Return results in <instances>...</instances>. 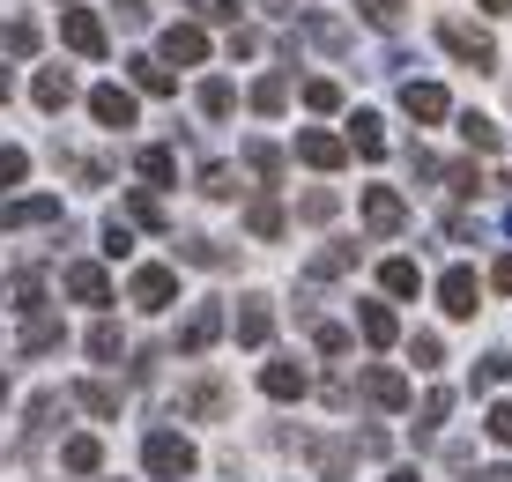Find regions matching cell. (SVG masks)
I'll return each mask as SVG.
<instances>
[{
	"label": "cell",
	"instance_id": "cell-41",
	"mask_svg": "<svg viewBox=\"0 0 512 482\" xmlns=\"http://www.w3.org/2000/svg\"><path fill=\"white\" fill-rule=\"evenodd\" d=\"M305 104H312V112H334V104H342V89H334V82H305Z\"/></svg>",
	"mask_w": 512,
	"mask_h": 482
},
{
	"label": "cell",
	"instance_id": "cell-37",
	"mask_svg": "<svg viewBox=\"0 0 512 482\" xmlns=\"http://www.w3.org/2000/svg\"><path fill=\"white\" fill-rule=\"evenodd\" d=\"M23 171H30V156H23V149H0V193L23 186Z\"/></svg>",
	"mask_w": 512,
	"mask_h": 482
},
{
	"label": "cell",
	"instance_id": "cell-23",
	"mask_svg": "<svg viewBox=\"0 0 512 482\" xmlns=\"http://www.w3.org/2000/svg\"><path fill=\"white\" fill-rule=\"evenodd\" d=\"M379 282H386V290H394V297H416V290H423L416 260H386V267H379Z\"/></svg>",
	"mask_w": 512,
	"mask_h": 482
},
{
	"label": "cell",
	"instance_id": "cell-32",
	"mask_svg": "<svg viewBox=\"0 0 512 482\" xmlns=\"http://www.w3.org/2000/svg\"><path fill=\"white\" fill-rule=\"evenodd\" d=\"M357 15L372 30H401V0H357Z\"/></svg>",
	"mask_w": 512,
	"mask_h": 482
},
{
	"label": "cell",
	"instance_id": "cell-4",
	"mask_svg": "<svg viewBox=\"0 0 512 482\" xmlns=\"http://www.w3.org/2000/svg\"><path fill=\"white\" fill-rule=\"evenodd\" d=\"M216 334H223V305H193L186 327H179V356H208Z\"/></svg>",
	"mask_w": 512,
	"mask_h": 482
},
{
	"label": "cell",
	"instance_id": "cell-34",
	"mask_svg": "<svg viewBox=\"0 0 512 482\" xmlns=\"http://www.w3.org/2000/svg\"><path fill=\"white\" fill-rule=\"evenodd\" d=\"M127 67H134V82L149 89V97H171V75H164L156 60H127Z\"/></svg>",
	"mask_w": 512,
	"mask_h": 482
},
{
	"label": "cell",
	"instance_id": "cell-43",
	"mask_svg": "<svg viewBox=\"0 0 512 482\" xmlns=\"http://www.w3.org/2000/svg\"><path fill=\"white\" fill-rule=\"evenodd\" d=\"M475 379H483V386H505V379H512V356H483V371H475Z\"/></svg>",
	"mask_w": 512,
	"mask_h": 482
},
{
	"label": "cell",
	"instance_id": "cell-25",
	"mask_svg": "<svg viewBox=\"0 0 512 482\" xmlns=\"http://www.w3.org/2000/svg\"><path fill=\"white\" fill-rule=\"evenodd\" d=\"M290 104V75H268V82H253V112H282Z\"/></svg>",
	"mask_w": 512,
	"mask_h": 482
},
{
	"label": "cell",
	"instance_id": "cell-18",
	"mask_svg": "<svg viewBox=\"0 0 512 482\" xmlns=\"http://www.w3.org/2000/svg\"><path fill=\"white\" fill-rule=\"evenodd\" d=\"M60 460H67V475H97V468H104V445H97V438H67Z\"/></svg>",
	"mask_w": 512,
	"mask_h": 482
},
{
	"label": "cell",
	"instance_id": "cell-8",
	"mask_svg": "<svg viewBox=\"0 0 512 482\" xmlns=\"http://www.w3.org/2000/svg\"><path fill=\"white\" fill-rule=\"evenodd\" d=\"M60 38L75 45L82 60H104V23H97L90 8H67V15H60Z\"/></svg>",
	"mask_w": 512,
	"mask_h": 482
},
{
	"label": "cell",
	"instance_id": "cell-21",
	"mask_svg": "<svg viewBox=\"0 0 512 482\" xmlns=\"http://www.w3.org/2000/svg\"><path fill=\"white\" fill-rule=\"evenodd\" d=\"M8 305H15V312H38V305H45V282L30 275V267H23V275H8Z\"/></svg>",
	"mask_w": 512,
	"mask_h": 482
},
{
	"label": "cell",
	"instance_id": "cell-46",
	"mask_svg": "<svg viewBox=\"0 0 512 482\" xmlns=\"http://www.w3.org/2000/svg\"><path fill=\"white\" fill-rule=\"evenodd\" d=\"M490 282H498V290H512V253H505L498 267H490Z\"/></svg>",
	"mask_w": 512,
	"mask_h": 482
},
{
	"label": "cell",
	"instance_id": "cell-14",
	"mask_svg": "<svg viewBox=\"0 0 512 482\" xmlns=\"http://www.w3.org/2000/svg\"><path fill=\"white\" fill-rule=\"evenodd\" d=\"M401 104H409V119H446V112H453L438 82H409V89H401Z\"/></svg>",
	"mask_w": 512,
	"mask_h": 482
},
{
	"label": "cell",
	"instance_id": "cell-33",
	"mask_svg": "<svg viewBox=\"0 0 512 482\" xmlns=\"http://www.w3.org/2000/svg\"><path fill=\"white\" fill-rule=\"evenodd\" d=\"M231 104H238L231 82H201V112H208V119H231Z\"/></svg>",
	"mask_w": 512,
	"mask_h": 482
},
{
	"label": "cell",
	"instance_id": "cell-44",
	"mask_svg": "<svg viewBox=\"0 0 512 482\" xmlns=\"http://www.w3.org/2000/svg\"><path fill=\"white\" fill-rule=\"evenodd\" d=\"M201 15L208 23H238V0H201Z\"/></svg>",
	"mask_w": 512,
	"mask_h": 482
},
{
	"label": "cell",
	"instance_id": "cell-51",
	"mask_svg": "<svg viewBox=\"0 0 512 482\" xmlns=\"http://www.w3.org/2000/svg\"><path fill=\"white\" fill-rule=\"evenodd\" d=\"M0 408H8V379H0Z\"/></svg>",
	"mask_w": 512,
	"mask_h": 482
},
{
	"label": "cell",
	"instance_id": "cell-13",
	"mask_svg": "<svg viewBox=\"0 0 512 482\" xmlns=\"http://www.w3.org/2000/svg\"><path fill=\"white\" fill-rule=\"evenodd\" d=\"M297 156H305L312 171H334V164L349 156V141H342V134H320V127H312V134H297Z\"/></svg>",
	"mask_w": 512,
	"mask_h": 482
},
{
	"label": "cell",
	"instance_id": "cell-49",
	"mask_svg": "<svg viewBox=\"0 0 512 482\" xmlns=\"http://www.w3.org/2000/svg\"><path fill=\"white\" fill-rule=\"evenodd\" d=\"M386 482H416V475H409V468H394V475H386Z\"/></svg>",
	"mask_w": 512,
	"mask_h": 482
},
{
	"label": "cell",
	"instance_id": "cell-27",
	"mask_svg": "<svg viewBox=\"0 0 512 482\" xmlns=\"http://www.w3.org/2000/svg\"><path fill=\"white\" fill-rule=\"evenodd\" d=\"M461 141H468V149H483V156H490V149H498V127H490L483 112H461Z\"/></svg>",
	"mask_w": 512,
	"mask_h": 482
},
{
	"label": "cell",
	"instance_id": "cell-48",
	"mask_svg": "<svg viewBox=\"0 0 512 482\" xmlns=\"http://www.w3.org/2000/svg\"><path fill=\"white\" fill-rule=\"evenodd\" d=\"M483 8H490V15H505V8H512V0H483Z\"/></svg>",
	"mask_w": 512,
	"mask_h": 482
},
{
	"label": "cell",
	"instance_id": "cell-7",
	"mask_svg": "<svg viewBox=\"0 0 512 482\" xmlns=\"http://www.w3.org/2000/svg\"><path fill=\"white\" fill-rule=\"evenodd\" d=\"M60 290L75 297V305H112V282H104V267H97V260H75V267L60 275Z\"/></svg>",
	"mask_w": 512,
	"mask_h": 482
},
{
	"label": "cell",
	"instance_id": "cell-19",
	"mask_svg": "<svg viewBox=\"0 0 512 482\" xmlns=\"http://www.w3.org/2000/svg\"><path fill=\"white\" fill-rule=\"evenodd\" d=\"M357 327H364V342H372V349H386V342L401 334V327H394V312H386V305H364V312H357Z\"/></svg>",
	"mask_w": 512,
	"mask_h": 482
},
{
	"label": "cell",
	"instance_id": "cell-52",
	"mask_svg": "<svg viewBox=\"0 0 512 482\" xmlns=\"http://www.w3.org/2000/svg\"><path fill=\"white\" fill-rule=\"evenodd\" d=\"M505 230H512V208H505Z\"/></svg>",
	"mask_w": 512,
	"mask_h": 482
},
{
	"label": "cell",
	"instance_id": "cell-15",
	"mask_svg": "<svg viewBox=\"0 0 512 482\" xmlns=\"http://www.w3.org/2000/svg\"><path fill=\"white\" fill-rule=\"evenodd\" d=\"M67 104H75V75H67V67H45L38 75V112H67Z\"/></svg>",
	"mask_w": 512,
	"mask_h": 482
},
{
	"label": "cell",
	"instance_id": "cell-12",
	"mask_svg": "<svg viewBox=\"0 0 512 482\" xmlns=\"http://www.w3.org/2000/svg\"><path fill=\"white\" fill-rule=\"evenodd\" d=\"M305 364H290V356H282V364H268V371H260V394H268V401H297V394H305Z\"/></svg>",
	"mask_w": 512,
	"mask_h": 482
},
{
	"label": "cell",
	"instance_id": "cell-22",
	"mask_svg": "<svg viewBox=\"0 0 512 482\" xmlns=\"http://www.w3.org/2000/svg\"><path fill=\"white\" fill-rule=\"evenodd\" d=\"M357 267V245H327L320 260H312V282H334V275H349Z\"/></svg>",
	"mask_w": 512,
	"mask_h": 482
},
{
	"label": "cell",
	"instance_id": "cell-42",
	"mask_svg": "<svg viewBox=\"0 0 512 482\" xmlns=\"http://www.w3.org/2000/svg\"><path fill=\"white\" fill-rule=\"evenodd\" d=\"M127 216H134V223H149V230H164V208H156L149 193H134V201H127Z\"/></svg>",
	"mask_w": 512,
	"mask_h": 482
},
{
	"label": "cell",
	"instance_id": "cell-11",
	"mask_svg": "<svg viewBox=\"0 0 512 482\" xmlns=\"http://www.w3.org/2000/svg\"><path fill=\"white\" fill-rule=\"evenodd\" d=\"M38 223H60V201L38 193V201H8L0 208V230H38Z\"/></svg>",
	"mask_w": 512,
	"mask_h": 482
},
{
	"label": "cell",
	"instance_id": "cell-5",
	"mask_svg": "<svg viewBox=\"0 0 512 482\" xmlns=\"http://www.w3.org/2000/svg\"><path fill=\"white\" fill-rule=\"evenodd\" d=\"M401 223H409V208H401L394 186H372V193H364V230H372V238H394Z\"/></svg>",
	"mask_w": 512,
	"mask_h": 482
},
{
	"label": "cell",
	"instance_id": "cell-39",
	"mask_svg": "<svg viewBox=\"0 0 512 482\" xmlns=\"http://www.w3.org/2000/svg\"><path fill=\"white\" fill-rule=\"evenodd\" d=\"M483 431L498 438V445H512V401H498V408H490V416H483Z\"/></svg>",
	"mask_w": 512,
	"mask_h": 482
},
{
	"label": "cell",
	"instance_id": "cell-40",
	"mask_svg": "<svg viewBox=\"0 0 512 482\" xmlns=\"http://www.w3.org/2000/svg\"><path fill=\"white\" fill-rule=\"evenodd\" d=\"M297 216H305V223H327V216H334V193H305V201H297Z\"/></svg>",
	"mask_w": 512,
	"mask_h": 482
},
{
	"label": "cell",
	"instance_id": "cell-35",
	"mask_svg": "<svg viewBox=\"0 0 512 482\" xmlns=\"http://www.w3.org/2000/svg\"><path fill=\"white\" fill-rule=\"evenodd\" d=\"M245 164H253V178H268V186L282 178V156L268 149V141H253V149H245Z\"/></svg>",
	"mask_w": 512,
	"mask_h": 482
},
{
	"label": "cell",
	"instance_id": "cell-17",
	"mask_svg": "<svg viewBox=\"0 0 512 482\" xmlns=\"http://www.w3.org/2000/svg\"><path fill=\"white\" fill-rule=\"evenodd\" d=\"M268 334H275V312L260 305V297H245V312H238V342H245V349H260Z\"/></svg>",
	"mask_w": 512,
	"mask_h": 482
},
{
	"label": "cell",
	"instance_id": "cell-1",
	"mask_svg": "<svg viewBox=\"0 0 512 482\" xmlns=\"http://www.w3.org/2000/svg\"><path fill=\"white\" fill-rule=\"evenodd\" d=\"M141 460H149V475H164V482L193 475V445H186L179 431H149V445H141Z\"/></svg>",
	"mask_w": 512,
	"mask_h": 482
},
{
	"label": "cell",
	"instance_id": "cell-45",
	"mask_svg": "<svg viewBox=\"0 0 512 482\" xmlns=\"http://www.w3.org/2000/svg\"><path fill=\"white\" fill-rule=\"evenodd\" d=\"M119 23L141 30V23H149V0H119Z\"/></svg>",
	"mask_w": 512,
	"mask_h": 482
},
{
	"label": "cell",
	"instance_id": "cell-30",
	"mask_svg": "<svg viewBox=\"0 0 512 482\" xmlns=\"http://www.w3.org/2000/svg\"><path fill=\"white\" fill-rule=\"evenodd\" d=\"M23 349H30V356L60 349V319H30V327H23Z\"/></svg>",
	"mask_w": 512,
	"mask_h": 482
},
{
	"label": "cell",
	"instance_id": "cell-26",
	"mask_svg": "<svg viewBox=\"0 0 512 482\" xmlns=\"http://www.w3.org/2000/svg\"><path fill=\"white\" fill-rule=\"evenodd\" d=\"M245 230H253V238H282V208L275 201H253V208H245Z\"/></svg>",
	"mask_w": 512,
	"mask_h": 482
},
{
	"label": "cell",
	"instance_id": "cell-36",
	"mask_svg": "<svg viewBox=\"0 0 512 482\" xmlns=\"http://www.w3.org/2000/svg\"><path fill=\"white\" fill-rule=\"evenodd\" d=\"M90 356H97V364H112V356H119V327H112V319L90 327Z\"/></svg>",
	"mask_w": 512,
	"mask_h": 482
},
{
	"label": "cell",
	"instance_id": "cell-31",
	"mask_svg": "<svg viewBox=\"0 0 512 482\" xmlns=\"http://www.w3.org/2000/svg\"><path fill=\"white\" fill-rule=\"evenodd\" d=\"M186 416H223V386H216V379H201V386L186 394Z\"/></svg>",
	"mask_w": 512,
	"mask_h": 482
},
{
	"label": "cell",
	"instance_id": "cell-28",
	"mask_svg": "<svg viewBox=\"0 0 512 482\" xmlns=\"http://www.w3.org/2000/svg\"><path fill=\"white\" fill-rule=\"evenodd\" d=\"M141 178H156V186H171V178H179V156H171V149H141Z\"/></svg>",
	"mask_w": 512,
	"mask_h": 482
},
{
	"label": "cell",
	"instance_id": "cell-38",
	"mask_svg": "<svg viewBox=\"0 0 512 482\" xmlns=\"http://www.w3.org/2000/svg\"><path fill=\"white\" fill-rule=\"evenodd\" d=\"M446 408H453L446 386H438V394H423V423H416V431H438V423H446Z\"/></svg>",
	"mask_w": 512,
	"mask_h": 482
},
{
	"label": "cell",
	"instance_id": "cell-10",
	"mask_svg": "<svg viewBox=\"0 0 512 482\" xmlns=\"http://www.w3.org/2000/svg\"><path fill=\"white\" fill-rule=\"evenodd\" d=\"M90 112H97V127H134V97L119 82H97L90 89Z\"/></svg>",
	"mask_w": 512,
	"mask_h": 482
},
{
	"label": "cell",
	"instance_id": "cell-29",
	"mask_svg": "<svg viewBox=\"0 0 512 482\" xmlns=\"http://www.w3.org/2000/svg\"><path fill=\"white\" fill-rule=\"evenodd\" d=\"M201 193H208V201H231V193H238V171H231V164H208V171H201Z\"/></svg>",
	"mask_w": 512,
	"mask_h": 482
},
{
	"label": "cell",
	"instance_id": "cell-20",
	"mask_svg": "<svg viewBox=\"0 0 512 482\" xmlns=\"http://www.w3.org/2000/svg\"><path fill=\"white\" fill-rule=\"evenodd\" d=\"M75 401L90 408V416H119V386H104V379H82V386H75Z\"/></svg>",
	"mask_w": 512,
	"mask_h": 482
},
{
	"label": "cell",
	"instance_id": "cell-3",
	"mask_svg": "<svg viewBox=\"0 0 512 482\" xmlns=\"http://www.w3.org/2000/svg\"><path fill=\"white\" fill-rule=\"evenodd\" d=\"M127 297L141 312H164L171 297H179V275H171V267H134V282H127Z\"/></svg>",
	"mask_w": 512,
	"mask_h": 482
},
{
	"label": "cell",
	"instance_id": "cell-50",
	"mask_svg": "<svg viewBox=\"0 0 512 482\" xmlns=\"http://www.w3.org/2000/svg\"><path fill=\"white\" fill-rule=\"evenodd\" d=\"M0 104H8V75H0Z\"/></svg>",
	"mask_w": 512,
	"mask_h": 482
},
{
	"label": "cell",
	"instance_id": "cell-47",
	"mask_svg": "<svg viewBox=\"0 0 512 482\" xmlns=\"http://www.w3.org/2000/svg\"><path fill=\"white\" fill-rule=\"evenodd\" d=\"M483 482H512V468H490V475H483Z\"/></svg>",
	"mask_w": 512,
	"mask_h": 482
},
{
	"label": "cell",
	"instance_id": "cell-24",
	"mask_svg": "<svg viewBox=\"0 0 512 482\" xmlns=\"http://www.w3.org/2000/svg\"><path fill=\"white\" fill-rule=\"evenodd\" d=\"M349 141H357L364 156H386V134H379V112H357L349 119Z\"/></svg>",
	"mask_w": 512,
	"mask_h": 482
},
{
	"label": "cell",
	"instance_id": "cell-16",
	"mask_svg": "<svg viewBox=\"0 0 512 482\" xmlns=\"http://www.w3.org/2000/svg\"><path fill=\"white\" fill-rule=\"evenodd\" d=\"M164 60H186V67L208 60V38H201L193 23H171V30H164Z\"/></svg>",
	"mask_w": 512,
	"mask_h": 482
},
{
	"label": "cell",
	"instance_id": "cell-2",
	"mask_svg": "<svg viewBox=\"0 0 512 482\" xmlns=\"http://www.w3.org/2000/svg\"><path fill=\"white\" fill-rule=\"evenodd\" d=\"M438 45H446L453 60H468V67H498V45H490V30H475V23H438Z\"/></svg>",
	"mask_w": 512,
	"mask_h": 482
},
{
	"label": "cell",
	"instance_id": "cell-6",
	"mask_svg": "<svg viewBox=\"0 0 512 482\" xmlns=\"http://www.w3.org/2000/svg\"><path fill=\"white\" fill-rule=\"evenodd\" d=\"M475 297H483L475 267H446V275H438V305H446L453 319H475Z\"/></svg>",
	"mask_w": 512,
	"mask_h": 482
},
{
	"label": "cell",
	"instance_id": "cell-9",
	"mask_svg": "<svg viewBox=\"0 0 512 482\" xmlns=\"http://www.w3.org/2000/svg\"><path fill=\"white\" fill-rule=\"evenodd\" d=\"M364 401L372 408H409V379H401L394 364H372L364 371Z\"/></svg>",
	"mask_w": 512,
	"mask_h": 482
}]
</instances>
